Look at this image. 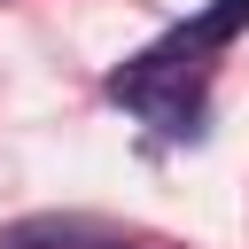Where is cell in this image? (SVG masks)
<instances>
[{"label": "cell", "mask_w": 249, "mask_h": 249, "mask_svg": "<svg viewBox=\"0 0 249 249\" xmlns=\"http://www.w3.org/2000/svg\"><path fill=\"white\" fill-rule=\"evenodd\" d=\"M241 31H249V0H210L202 16L171 23L156 47L124 54V70H109L101 93L124 101L132 117H148L163 140H202V124H210V54L233 47Z\"/></svg>", "instance_id": "cell-1"}, {"label": "cell", "mask_w": 249, "mask_h": 249, "mask_svg": "<svg viewBox=\"0 0 249 249\" xmlns=\"http://www.w3.org/2000/svg\"><path fill=\"white\" fill-rule=\"evenodd\" d=\"M78 241H93V226L86 218H62V210H39V218L0 226V249H78Z\"/></svg>", "instance_id": "cell-2"}, {"label": "cell", "mask_w": 249, "mask_h": 249, "mask_svg": "<svg viewBox=\"0 0 249 249\" xmlns=\"http://www.w3.org/2000/svg\"><path fill=\"white\" fill-rule=\"evenodd\" d=\"M93 249H124V241H93Z\"/></svg>", "instance_id": "cell-3"}]
</instances>
